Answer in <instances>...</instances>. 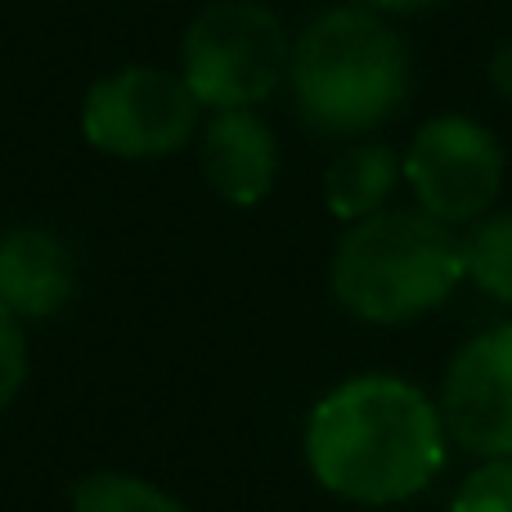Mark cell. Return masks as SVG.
<instances>
[{
  "label": "cell",
  "instance_id": "6da1fadb",
  "mask_svg": "<svg viewBox=\"0 0 512 512\" xmlns=\"http://www.w3.org/2000/svg\"><path fill=\"white\" fill-rule=\"evenodd\" d=\"M306 463L310 477L346 504H405L445 468L441 409L396 373L346 378L310 409Z\"/></svg>",
  "mask_w": 512,
  "mask_h": 512
},
{
  "label": "cell",
  "instance_id": "7a4b0ae2",
  "mask_svg": "<svg viewBox=\"0 0 512 512\" xmlns=\"http://www.w3.org/2000/svg\"><path fill=\"white\" fill-rule=\"evenodd\" d=\"M288 86L301 122L319 135H369L409 95V45L364 5L324 9L292 41Z\"/></svg>",
  "mask_w": 512,
  "mask_h": 512
},
{
  "label": "cell",
  "instance_id": "3957f363",
  "mask_svg": "<svg viewBox=\"0 0 512 512\" xmlns=\"http://www.w3.org/2000/svg\"><path fill=\"white\" fill-rule=\"evenodd\" d=\"M468 279L463 234L423 207H382L337 239L328 288L364 324H409Z\"/></svg>",
  "mask_w": 512,
  "mask_h": 512
},
{
  "label": "cell",
  "instance_id": "277c9868",
  "mask_svg": "<svg viewBox=\"0 0 512 512\" xmlns=\"http://www.w3.org/2000/svg\"><path fill=\"white\" fill-rule=\"evenodd\" d=\"M288 27L261 0H212L180 41V77L212 113L256 108L288 81Z\"/></svg>",
  "mask_w": 512,
  "mask_h": 512
},
{
  "label": "cell",
  "instance_id": "5b68a950",
  "mask_svg": "<svg viewBox=\"0 0 512 512\" xmlns=\"http://www.w3.org/2000/svg\"><path fill=\"white\" fill-rule=\"evenodd\" d=\"M203 104L180 72L131 63L99 77L81 99V135L90 149L126 162L180 153L198 131Z\"/></svg>",
  "mask_w": 512,
  "mask_h": 512
},
{
  "label": "cell",
  "instance_id": "8992f818",
  "mask_svg": "<svg viewBox=\"0 0 512 512\" xmlns=\"http://www.w3.org/2000/svg\"><path fill=\"white\" fill-rule=\"evenodd\" d=\"M504 167V144L490 126L463 113H445L414 131L400 158V180L414 194V207L459 230L495 207L504 189Z\"/></svg>",
  "mask_w": 512,
  "mask_h": 512
},
{
  "label": "cell",
  "instance_id": "52a82bcc",
  "mask_svg": "<svg viewBox=\"0 0 512 512\" xmlns=\"http://www.w3.org/2000/svg\"><path fill=\"white\" fill-rule=\"evenodd\" d=\"M441 423L477 459L512 454V324H495L459 346L441 382Z\"/></svg>",
  "mask_w": 512,
  "mask_h": 512
},
{
  "label": "cell",
  "instance_id": "ba28073f",
  "mask_svg": "<svg viewBox=\"0 0 512 512\" xmlns=\"http://www.w3.org/2000/svg\"><path fill=\"white\" fill-rule=\"evenodd\" d=\"M198 162L212 194L230 207H256L274 194L279 180V144L274 131L256 117V108L212 113L198 140Z\"/></svg>",
  "mask_w": 512,
  "mask_h": 512
},
{
  "label": "cell",
  "instance_id": "9c48e42d",
  "mask_svg": "<svg viewBox=\"0 0 512 512\" xmlns=\"http://www.w3.org/2000/svg\"><path fill=\"white\" fill-rule=\"evenodd\" d=\"M77 292V261L59 234L18 225L0 234V306L23 324L54 319Z\"/></svg>",
  "mask_w": 512,
  "mask_h": 512
},
{
  "label": "cell",
  "instance_id": "30bf717a",
  "mask_svg": "<svg viewBox=\"0 0 512 512\" xmlns=\"http://www.w3.org/2000/svg\"><path fill=\"white\" fill-rule=\"evenodd\" d=\"M400 185V153L391 144H351L324 171V207L337 221L355 225L382 212Z\"/></svg>",
  "mask_w": 512,
  "mask_h": 512
},
{
  "label": "cell",
  "instance_id": "8fae6325",
  "mask_svg": "<svg viewBox=\"0 0 512 512\" xmlns=\"http://www.w3.org/2000/svg\"><path fill=\"white\" fill-rule=\"evenodd\" d=\"M68 504L72 512H189V504H180L171 490L117 468H99L77 477Z\"/></svg>",
  "mask_w": 512,
  "mask_h": 512
},
{
  "label": "cell",
  "instance_id": "7c38bea8",
  "mask_svg": "<svg viewBox=\"0 0 512 512\" xmlns=\"http://www.w3.org/2000/svg\"><path fill=\"white\" fill-rule=\"evenodd\" d=\"M463 270L486 297L512 306V207L486 212L463 234Z\"/></svg>",
  "mask_w": 512,
  "mask_h": 512
},
{
  "label": "cell",
  "instance_id": "4fadbf2b",
  "mask_svg": "<svg viewBox=\"0 0 512 512\" xmlns=\"http://www.w3.org/2000/svg\"><path fill=\"white\" fill-rule=\"evenodd\" d=\"M450 512H512V454L481 459V468L454 490Z\"/></svg>",
  "mask_w": 512,
  "mask_h": 512
},
{
  "label": "cell",
  "instance_id": "5bb4252c",
  "mask_svg": "<svg viewBox=\"0 0 512 512\" xmlns=\"http://www.w3.org/2000/svg\"><path fill=\"white\" fill-rule=\"evenodd\" d=\"M27 369H32V351H27L23 319H14L0 306V414L18 400V391L27 387Z\"/></svg>",
  "mask_w": 512,
  "mask_h": 512
},
{
  "label": "cell",
  "instance_id": "9a60e30c",
  "mask_svg": "<svg viewBox=\"0 0 512 512\" xmlns=\"http://www.w3.org/2000/svg\"><path fill=\"white\" fill-rule=\"evenodd\" d=\"M490 86L512 104V41H504L495 54H490Z\"/></svg>",
  "mask_w": 512,
  "mask_h": 512
},
{
  "label": "cell",
  "instance_id": "2e32d148",
  "mask_svg": "<svg viewBox=\"0 0 512 512\" xmlns=\"http://www.w3.org/2000/svg\"><path fill=\"white\" fill-rule=\"evenodd\" d=\"M351 5L378 9V14H409V9H427V5H436V0H351Z\"/></svg>",
  "mask_w": 512,
  "mask_h": 512
}]
</instances>
